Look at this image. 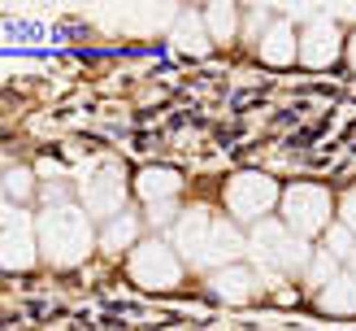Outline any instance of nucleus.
Instances as JSON below:
<instances>
[{
  "label": "nucleus",
  "mask_w": 356,
  "mask_h": 331,
  "mask_svg": "<svg viewBox=\"0 0 356 331\" xmlns=\"http://www.w3.org/2000/svg\"><path fill=\"white\" fill-rule=\"evenodd\" d=\"M96 231H92V214L79 205H52L40 214V257L48 266H79L92 253Z\"/></svg>",
  "instance_id": "f257e3e1"
},
{
  "label": "nucleus",
  "mask_w": 356,
  "mask_h": 331,
  "mask_svg": "<svg viewBox=\"0 0 356 331\" xmlns=\"http://www.w3.org/2000/svg\"><path fill=\"white\" fill-rule=\"evenodd\" d=\"M248 253H252L257 270H274V275H305L317 249H309L305 236H296L282 218H265V222H257V226H252Z\"/></svg>",
  "instance_id": "f03ea898"
},
{
  "label": "nucleus",
  "mask_w": 356,
  "mask_h": 331,
  "mask_svg": "<svg viewBox=\"0 0 356 331\" xmlns=\"http://www.w3.org/2000/svg\"><path fill=\"white\" fill-rule=\"evenodd\" d=\"M0 261L5 270H31L40 261V218H31L22 205H5V218H0Z\"/></svg>",
  "instance_id": "7ed1b4c3"
},
{
  "label": "nucleus",
  "mask_w": 356,
  "mask_h": 331,
  "mask_svg": "<svg viewBox=\"0 0 356 331\" xmlns=\"http://www.w3.org/2000/svg\"><path fill=\"white\" fill-rule=\"evenodd\" d=\"M282 201L278 183L270 179V174H235V179L226 183V209L235 214V222H265L270 218V209Z\"/></svg>",
  "instance_id": "20e7f679"
},
{
  "label": "nucleus",
  "mask_w": 356,
  "mask_h": 331,
  "mask_svg": "<svg viewBox=\"0 0 356 331\" xmlns=\"http://www.w3.org/2000/svg\"><path fill=\"white\" fill-rule=\"evenodd\" d=\"M282 222L291 226L296 236H317L330 231V192L317 183H296L282 192Z\"/></svg>",
  "instance_id": "39448f33"
},
{
  "label": "nucleus",
  "mask_w": 356,
  "mask_h": 331,
  "mask_svg": "<svg viewBox=\"0 0 356 331\" xmlns=\"http://www.w3.org/2000/svg\"><path fill=\"white\" fill-rule=\"evenodd\" d=\"M131 279L139 288H156V292H170L183 284V261L170 244L161 240H148V244H135L131 253Z\"/></svg>",
  "instance_id": "423d86ee"
},
{
  "label": "nucleus",
  "mask_w": 356,
  "mask_h": 331,
  "mask_svg": "<svg viewBox=\"0 0 356 331\" xmlns=\"http://www.w3.org/2000/svg\"><path fill=\"white\" fill-rule=\"evenodd\" d=\"M83 209L104 222L127 214V179H122L118 166H100L92 179H83Z\"/></svg>",
  "instance_id": "0eeeda50"
},
{
  "label": "nucleus",
  "mask_w": 356,
  "mask_h": 331,
  "mask_svg": "<svg viewBox=\"0 0 356 331\" xmlns=\"http://www.w3.org/2000/svg\"><path fill=\"white\" fill-rule=\"evenodd\" d=\"M339 52H343V35L330 17H313V22L300 31V61L305 66L326 70V66L339 61Z\"/></svg>",
  "instance_id": "6e6552de"
},
{
  "label": "nucleus",
  "mask_w": 356,
  "mask_h": 331,
  "mask_svg": "<svg viewBox=\"0 0 356 331\" xmlns=\"http://www.w3.org/2000/svg\"><path fill=\"white\" fill-rule=\"evenodd\" d=\"M213 218L204 205H191L174 226V249H183V257H191L195 266H204V253H209V236H213Z\"/></svg>",
  "instance_id": "1a4fd4ad"
},
{
  "label": "nucleus",
  "mask_w": 356,
  "mask_h": 331,
  "mask_svg": "<svg viewBox=\"0 0 356 331\" xmlns=\"http://www.w3.org/2000/svg\"><path fill=\"white\" fill-rule=\"evenodd\" d=\"M257 288H261V279H257V270H248V266H222V270L209 275V292L222 296V301H230V305L252 301Z\"/></svg>",
  "instance_id": "9d476101"
},
{
  "label": "nucleus",
  "mask_w": 356,
  "mask_h": 331,
  "mask_svg": "<svg viewBox=\"0 0 356 331\" xmlns=\"http://www.w3.org/2000/svg\"><path fill=\"white\" fill-rule=\"evenodd\" d=\"M248 249V240L235 222L226 218H213V236H209V253H204V266L222 270V266H235V257Z\"/></svg>",
  "instance_id": "9b49d317"
},
{
  "label": "nucleus",
  "mask_w": 356,
  "mask_h": 331,
  "mask_svg": "<svg viewBox=\"0 0 356 331\" xmlns=\"http://www.w3.org/2000/svg\"><path fill=\"white\" fill-rule=\"evenodd\" d=\"M170 40H174L178 52H187V57H204V52L213 48V35H209L204 13H178V17H174V31H170Z\"/></svg>",
  "instance_id": "f8f14e48"
},
{
  "label": "nucleus",
  "mask_w": 356,
  "mask_h": 331,
  "mask_svg": "<svg viewBox=\"0 0 356 331\" xmlns=\"http://www.w3.org/2000/svg\"><path fill=\"white\" fill-rule=\"evenodd\" d=\"M257 48H261V61H270V66H291V61L300 57V35H296L291 22H274V26L257 40Z\"/></svg>",
  "instance_id": "ddd939ff"
},
{
  "label": "nucleus",
  "mask_w": 356,
  "mask_h": 331,
  "mask_svg": "<svg viewBox=\"0 0 356 331\" xmlns=\"http://www.w3.org/2000/svg\"><path fill=\"white\" fill-rule=\"evenodd\" d=\"M139 197H144L148 205H161V201H174L178 187H183V179L170 170V166H148L144 174H139Z\"/></svg>",
  "instance_id": "4468645a"
},
{
  "label": "nucleus",
  "mask_w": 356,
  "mask_h": 331,
  "mask_svg": "<svg viewBox=\"0 0 356 331\" xmlns=\"http://www.w3.org/2000/svg\"><path fill=\"white\" fill-rule=\"evenodd\" d=\"M317 305L326 314H356V270H339L334 284L317 292Z\"/></svg>",
  "instance_id": "2eb2a0df"
},
{
  "label": "nucleus",
  "mask_w": 356,
  "mask_h": 331,
  "mask_svg": "<svg viewBox=\"0 0 356 331\" xmlns=\"http://www.w3.org/2000/svg\"><path fill=\"white\" fill-rule=\"evenodd\" d=\"M204 22H209L213 44H226V40H235V35H239V13L230 9V5H209L204 9Z\"/></svg>",
  "instance_id": "dca6fc26"
},
{
  "label": "nucleus",
  "mask_w": 356,
  "mask_h": 331,
  "mask_svg": "<svg viewBox=\"0 0 356 331\" xmlns=\"http://www.w3.org/2000/svg\"><path fill=\"white\" fill-rule=\"evenodd\" d=\"M135 231H139V222H135V214H118L109 226H104V236H100V244L109 253H118V249H131L135 244Z\"/></svg>",
  "instance_id": "f3484780"
},
{
  "label": "nucleus",
  "mask_w": 356,
  "mask_h": 331,
  "mask_svg": "<svg viewBox=\"0 0 356 331\" xmlns=\"http://www.w3.org/2000/svg\"><path fill=\"white\" fill-rule=\"evenodd\" d=\"M305 279H309V288L322 292L326 284H334V279H339V261H334L326 249H317V253H313V261H309V270H305Z\"/></svg>",
  "instance_id": "a211bd4d"
},
{
  "label": "nucleus",
  "mask_w": 356,
  "mask_h": 331,
  "mask_svg": "<svg viewBox=\"0 0 356 331\" xmlns=\"http://www.w3.org/2000/svg\"><path fill=\"white\" fill-rule=\"evenodd\" d=\"M326 253H330L334 261H352V257H356V236L348 231L343 222H334L330 231H326Z\"/></svg>",
  "instance_id": "6ab92c4d"
},
{
  "label": "nucleus",
  "mask_w": 356,
  "mask_h": 331,
  "mask_svg": "<svg viewBox=\"0 0 356 331\" xmlns=\"http://www.w3.org/2000/svg\"><path fill=\"white\" fill-rule=\"evenodd\" d=\"M31 192H35L31 170H26V166H9V170H5V197H9V205H13V201L22 205V201L31 197Z\"/></svg>",
  "instance_id": "aec40b11"
},
{
  "label": "nucleus",
  "mask_w": 356,
  "mask_h": 331,
  "mask_svg": "<svg viewBox=\"0 0 356 331\" xmlns=\"http://www.w3.org/2000/svg\"><path fill=\"white\" fill-rule=\"evenodd\" d=\"M174 214H178V205H174V201L148 205V222H152V226H170V222H174Z\"/></svg>",
  "instance_id": "412c9836"
},
{
  "label": "nucleus",
  "mask_w": 356,
  "mask_h": 331,
  "mask_svg": "<svg viewBox=\"0 0 356 331\" xmlns=\"http://www.w3.org/2000/svg\"><path fill=\"white\" fill-rule=\"evenodd\" d=\"M339 222H343V226H348V231L356 236V187H352V192H348V197L339 201Z\"/></svg>",
  "instance_id": "4be33fe9"
},
{
  "label": "nucleus",
  "mask_w": 356,
  "mask_h": 331,
  "mask_svg": "<svg viewBox=\"0 0 356 331\" xmlns=\"http://www.w3.org/2000/svg\"><path fill=\"white\" fill-rule=\"evenodd\" d=\"M348 61H352V70H356V35L348 40Z\"/></svg>",
  "instance_id": "5701e85b"
},
{
  "label": "nucleus",
  "mask_w": 356,
  "mask_h": 331,
  "mask_svg": "<svg viewBox=\"0 0 356 331\" xmlns=\"http://www.w3.org/2000/svg\"><path fill=\"white\" fill-rule=\"evenodd\" d=\"M348 266H352V270H356V257H352V261H348Z\"/></svg>",
  "instance_id": "b1692460"
}]
</instances>
